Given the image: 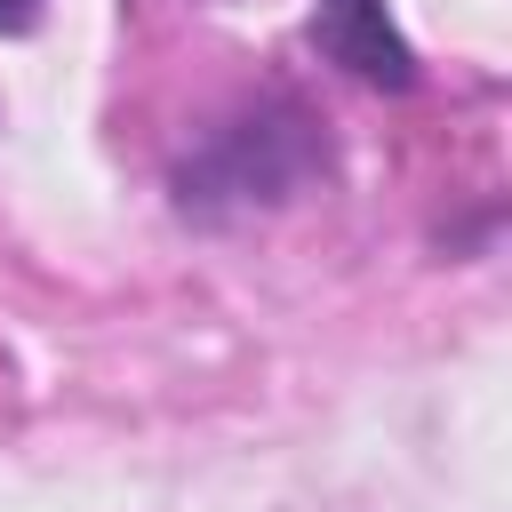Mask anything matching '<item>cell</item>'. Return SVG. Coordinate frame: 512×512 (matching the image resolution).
<instances>
[{
	"label": "cell",
	"mask_w": 512,
	"mask_h": 512,
	"mask_svg": "<svg viewBox=\"0 0 512 512\" xmlns=\"http://www.w3.org/2000/svg\"><path fill=\"white\" fill-rule=\"evenodd\" d=\"M328 176V136L296 96H264L232 120H216L176 160V208L192 224H232L256 208H288Z\"/></svg>",
	"instance_id": "1"
},
{
	"label": "cell",
	"mask_w": 512,
	"mask_h": 512,
	"mask_svg": "<svg viewBox=\"0 0 512 512\" xmlns=\"http://www.w3.org/2000/svg\"><path fill=\"white\" fill-rule=\"evenodd\" d=\"M312 48L368 88H416V48L384 16V0H312Z\"/></svg>",
	"instance_id": "2"
},
{
	"label": "cell",
	"mask_w": 512,
	"mask_h": 512,
	"mask_svg": "<svg viewBox=\"0 0 512 512\" xmlns=\"http://www.w3.org/2000/svg\"><path fill=\"white\" fill-rule=\"evenodd\" d=\"M32 8H40V0H0V32H24V24H32Z\"/></svg>",
	"instance_id": "3"
}]
</instances>
